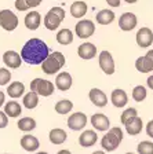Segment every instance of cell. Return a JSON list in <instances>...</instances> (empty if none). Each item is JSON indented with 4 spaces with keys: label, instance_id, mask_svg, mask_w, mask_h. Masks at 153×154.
I'll return each instance as SVG.
<instances>
[{
    "label": "cell",
    "instance_id": "cell-39",
    "mask_svg": "<svg viewBox=\"0 0 153 154\" xmlns=\"http://www.w3.org/2000/svg\"><path fill=\"white\" fill-rule=\"evenodd\" d=\"M43 0H26V3H28L29 8H33V7H37L40 6V3H42Z\"/></svg>",
    "mask_w": 153,
    "mask_h": 154
},
{
    "label": "cell",
    "instance_id": "cell-9",
    "mask_svg": "<svg viewBox=\"0 0 153 154\" xmlns=\"http://www.w3.org/2000/svg\"><path fill=\"white\" fill-rule=\"evenodd\" d=\"M135 67L141 73H150L153 70V50H149L146 55L138 58L135 61Z\"/></svg>",
    "mask_w": 153,
    "mask_h": 154
},
{
    "label": "cell",
    "instance_id": "cell-32",
    "mask_svg": "<svg viewBox=\"0 0 153 154\" xmlns=\"http://www.w3.org/2000/svg\"><path fill=\"white\" fill-rule=\"evenodd\" d=\"M146 88L144 85H137L132 90V99L135 102H142V100L146 99Z\"/></svg>",
    "mask_w": 153,
    "mask_h": 154
},
{
    "label": "cell",
    "instance_id": "cell-20",
    "mask_svg": "<svg viewBox=\"0 0 153 154\" xmlns=\"http://www.w3.org/2000/svg\"><path fill=\"white\" fill-rule=\"evenodd\" d=\"M110 100H112V103H113V106H116V107H124L128 102V96H127V94H126V91L117 88V90L112 91Z\"/></svg>",
    "mask_w": 153,
    "mask_h": 154
},
{
    "label": "cell",
    "instance_id": "cell-26",
    "mask_svg": "<svg viewBox=\"0 0 153 154\" xmlns=\"http://www.w3.org/2000/svg\"><path fill=\"white\" fill-rule=\"evenodd\" d=\"M68 138V134L61 128H54L50 131V142L53 144H62Z\"/></svg>",
    "mask_w": 153,
    "mask_h": 154
},
{
    "label": "cell",
    "instance_id": "cell-8",
    "mask_svg": "<svg viewBox=\"0 0 153 154\" xmlns=\"http://www.w3.org/2000/svg\"><path fill=\"white\" fill-rule=\"evenodd\" d=\"M99 67L102 69V72L108 76L115 73V61L112 58V54L109 51H102L98 57Z\"/></svg>",
    "mask_w": 153,
    "mask_h": 154
},
{
    "label": "cell",
    "instance_id": "cell-24",
    "mask_svg": "<svg viewBox=\"0 0 153 154\" xmlns=\"http://www.w3.org/2000/svg\"><path fill=\"white\" fill-rule=\"evenodd\" d=\"M97 22L101 25H109L115 21V13L112 10H101L99 13L95 14Z\"/></svg>",
    "mask_w": 153,
    "mask_h": 154
},
{
    "label": "cell",
    "instance_id": "cell-46",
    "mask_svg": "<svg viewBox=\"0 0 153 154\" xmlns=\"http://www.w3.org/2000/svg\"><path fill=\"white\" fill-rule=\"evenodd\" d=\"M36 154H48V153H46V151H39V153H36Z\"/></svg>",
    "mask_w": 153,
    "mask_h": 154
},
{
    "label": "cell",
    "instance_id": "cell-38",
    "mask_svg": "<svg viewBox=\"0 0 153 154\" xmlns=\"http://www.w3.org/2000/svg\"><path fill=\"white\" fill-rule=\"evenodd\" d=\"M146 134H148V136H150L153 139V120H150L146 124Z\"/></svg>",
    "mask_w": 153,
    "mask_h": 154
},
{
    "label": "cell",
    "instance_id": "cell-4",
    "mask_svg": "<svg viewBox=\"0 0 153 154\" xmlns=\"http://www.w3.org/2000/svg\"><path fill=\"white\" fill-rule=\"evenodd\" d=\"M65 19V10L62 7H53L44 17V26L48 30H57Z\"/></svg>",
    "mask_w": 153,
    "mask_h": 154
},
{
    "label": "cell",
    "instance_id": "cell-18",
    "mask_svg": "<svg viewBox=\"0 0 153 154\" xmlns=\"http://www.w3.org/2000/svg\"><path fill=\"white\" fill-rule=\"evenodd\" d=\"M88 96H90V100H91L97 107H104V106H106V103H108V96L105 95L104 91L99 90V88H93V90L90 91Z\"/></svg>",
    "mask_w": 153,
    "mask_h": 154
},
{
    "label": "cell",
    "instance_id": "cell-1",
    "mask_svg": "<svg viewBox=\"0 0 153 154\" xmlns=\"http://www.w3.org/2000/svg\"><path fill=\"white\" fill-rule=\"evenodd\" d=\"M50 55V48L43 40L40 38H30L25 43L21 50L22 61L29 65H40L43 63L46 58Z\"/></svg>",
    "mask_w": 153,
    "mask_h": 154
},
{
    "label": "cell",
    "instance_id": "cell-16",
    "mask_svg": "<svg viewBox=\"0 0 153 154\" xmlns=\"http://www.w3.org/2000/svg\"><path fill=\"white\" fill-rule=\"evenodd\" d=\"M90 121H91V125H93L97 131H108L109 127H110V121H109V119L105 114H101V113L94 114Z\"/></svg>",
    "mask_w": 153,
    "mask_h": 154
},
{
    "label": "cell",
    "instance_id": "cell-37",
    "mask_svg": "<svg viewBox=\"0 0 153 154\" xmlns=\"http://www.w3.org/2000/svg\"><path fill=\"white\" fill-rule=\"evenodd\" d=\"M8 124V116L6 112H0V128H6Z\"/></svg>",
    "mask_w": 153,
    "mask_h": 154
},
{
    "label": "cell",
    "instance_id": "cell-28",
    "mask_svg": "<svg viewBox=\"0 0 153 154\" xmlns=\"http://www.w3.org/2000/svg\"><path fill=\"white\" fill-rule=\"evenodd\" d=\"M39 105V94L36 91H30L24 96V106L26 109H35L36 106Z\"/></svg>",
    "mask_w": 153,
    "mask_h": 154
},
{
    "label": "cell",
    "instance_id": "cell-2",
    "mask_svg": "<svg viewBox=\"0 0 153 154\" xmlns=\"http://www.w3.org/2000/svg\"><path fill=\"white\" fill-rule=\"evenodd\" d=\"M65 65V57L62 52L54 51L51 52L42 63V70L46 74H55L61 70V67Z\"/></svg>",
    "mask_w": 153,
    "mask_h": 154
},
{
    "label": "cell",
    "instance_id": "cell-34",
    "mask_svg": "<svg viewBox=\"0 0 153 154\" xmlns=\"http://www.w3.org/2000/svg\"><path fill=\"white\" fill-rule=\"evenodd\" d=\"M135 116H138V112H137L135 107H128V109H126L124 112L121 113V117H120L121 124H126L128 120L132 119V117H135Z\"/></svg>",
    "mask_w": 153,
    "mask_h": 154
},
{
    "label": "cell",
    "instance_id": "cell-27",
    "mask_svg": "<svg viewBox=\"0 0 153 154\" xmlns=\"http://www.w3.org/2000/svg\"><path fill=\"white\" fill-rule=\"evenodd\" d=\"M87 13V4L84 2H75L70 6V14L73 18H81Z\"/></svg>",
    "mask_w": 153,
    "mask_h": 154
},
{
    "label": "cell",
    "instance_id": "cell-3",
    "mask_svg": "<svg viewBox=\"0 0 153 154\" xmlns=\"http://www.w3.org/2000/svg\"><path fill=\"white\" fill-rule=\"evenodd\" d=\"M123 140V131L119 127H112L108 134L101 139V146L106 151H115Z\"/></svg>",
    "mask_w": 153,
    "mask_h": 154
},
{
    "label": "cell",
    "instance_id": "cell-22",
    "mask_svg": "<svg viewBox=\"0 0 153 154\" xmlns=\"http://www.w3.org/2000/svg\"><path fill=\"white\" fill-rule=\"evenodd\" d=\"M21 146L26 151H35L39 149L40 143H39V139L33 135H24L21 138Z\"/></svg>",
    "mask_w": 153,
    "mask_h": 154
},
{
    "label": "cell",
    "instance_id": "cell-30",
    "mask_svg": "<svg viewBox=\"0 0 153 154\" xmlns=\"http://www.w3.org/2000/svg\"><path fill=\"white\" fill-rule=\"evenodd\" d=\"M17 125H18L19 131L30 132L36 128V121H35V119H32V117H24V119H21L18 122H17Z\"/></svg>",
    "mask_w": 153,
    "mask_h": 154
},
{
    "label": "cell",
    "instance_id": "cell-23",
    "mask_svg": "<svg viewBox=\"0 0 153 154\" xmlns=\"http://www.w3.org/2000/svg\"><path fill=\"white\" fill-rule=\"evenodd\" d=\"M24 92H25V85H24V83H21V81H14V83H11L8 85V88H7V94H8V96L13 98V99L21 98V96L24 95Z\"/></svg>",
    "mask_w": 153,
    "mask_h": 154
},
{
    "label": "cell",
    "instance_id": "cell-25",
    "mask_svg": "<svg viewBox=\"0 0 153 154\" xmlns=\"http://www.w3.org/2000/svg\"><path fill=\"white\" fill-rule=\"evenodd\" d=\"M4 112H6V114L8 116V117L15 119V117H18V116L22 113V107H21V105H19L18 102H15V100H10V102H7L6 105H4Z\"/></svg>",
    "mask_w": 153,
    "mask_h": 154
},
{
    "label": "cell",
    "instance_id": "cell-10",
    "mask_svg": "<svg viewBox=\"0 0 153 154\" xmlns=\"http://www.w3.org/2000/svg\"><path fill=\"white\" fill-rule=\"evenodd\" d=\"M135 40H137V44L139 45L141 48H148L152 45L153 43V32L149 28L144 26L141 28L137 32V36H135Z\"/></svg>",
    "mask_w": 153,
    "mask_h": 154
},
{
    "label": "cell",
    "instance_id": "cell-12",
    "mask_svg": "<svg viewBox=\"0 0 153 154\" xmlns=\"http://www.w3.org/2000/svg\"><path fill=\"white\" fill-rule=\"evenodd\" d=\"M137 22H138L137 15L132 13H124V14H121V17L119 18V26L124 32H130V30L135 29Z\"/></svg>",
    "mask_w": 153,
    "mask_h": 154
},
{
    "label": "cell",
    "instance_id": "cell-19",
    "mask_svg": "<svg viewBox=\"0 0 153 154\" xmlns=\"http://www.w3.org/2000/svg\"><path fill=\"white\" fill-rule=\"evenodd\" d=\"M72 83H73L72 76H70V73H68V72L59 73L57 76V79H55V87H57L59 91H68L70 87H72Z\"/></svg>",
    "mask_w": 153,
    "mask_h": 154
},
{
    "label": "cell",
    "instance_id": "cell-31",
    "mask_svg": "<svg viewBox=\"0 0 153 154\" xmlns=\"http://www.w3.org/2000/svg\"><path fill=\"white\" fill-rule=\"evenodd\" d=\"M72 109H73V103L68 99L58 100V102L55 103V112H57L58 114H68Z\"/></svg>",
    "mask_w": 153,
    "mask_h": 154
},
{
    "label": "cell",
    "instance_id": "cell-42",
    "mask_svg": "<svg viewBox=\"0 0 153 154\" xmlns=\"http://www.w3.org/2000/svg\"><path fill=\"white\" fill-rule=\"evenodd\" d=\"M4 102H6V96H4L3 91H0V107L4 105Z\"/></svg>",
    "mask_w": 153,
    "mask_h": 154
},
{
    "label": "cell",
    "instance_id": "cell-21",
    "mask_svg": "<svg viewBox=\"0 0 153 154\" xmlns=\"http://www.w3.org/2000/svg\"><path fill=\"white\" fill-rule=\"evenodd\" d=\"M42 23V17L40 13L37 11H30L29 14H26L25 17V26L29 30H36Z\"/></svg>",
    "mask_w": 153,
    "mask_h": 154
},
{
    "label": "cell",
    "instance_id": "cell-17",
    "mask_svg": "<svg viewBox=\"0 0 153 154\" xmlns=\"http://www.w3.org/2000/svg\"><path fill=\"white\" fill-rule=\"evenodd\" d=\"M124 127H126V131H127L128 135H131V136H135V135L141 134V131H142V127H144V122H142L141 117L135 116V117L130 119L127 122H126Z\"/></svg>",
    "mask_w": 153,
    "mask_h": 154
},
{
    "label": "cell",
    "instance_id": "cell-36",
    "mask_svg": "<svg viewBox=\"0 0 153 154\" xmlns=\"http://www.w3.org/2000/svg\"><path fill=\"white\" fill-rule=\"evenodd\" d=\"M15 8L18 11H26V10H29V6L26 3V0H15Z\"/></svg>",
    "mask_w": 153,
    "mask_h": 154
},
{
    "label": "cell",
    "instance_id": "cell-7",
    "mask_svg": "<svg viewBox=\"0 0 153 154\" xmlns=\"http://www.w3.org/2000/svg\"><path fill=\"white\" fill-rule=\"evenodd\" d=\"M75 32H76V36L80 38H88L94 35L95 32V25H94L93 21L90 19H81L76 23L75 26Z\"/></svg>",
    "mask_w": 153,
    "mask_h": 154
},
{
    "label": "cell",
    "instance_id": "cell-43",
    "mask_svg": "<svg viewBox=\"0 0 153 154\" xmlns=\"http://www.w3.org/2000/svg\"><path fill=\"white\" fill-rule=\"evenodd\" d=\"M57 154H72V153H70L69 150H65V149H64V150H59Z\"/></svg>",
    "mask_w": 153,
    "mask_h": 154
},
{
    "label": "cell",
    "instance_id": "cell-13",
    "mask_svg": "<svg viewBox=\"0 0 153 154\" xmlns=\"http://www.w3.org/2000/svg\"><path fill=\"white\" fill-rule=\"evenodd\" d=\"M3 62L10 69H18L22 63V57L17 51H6L3 55Z\"/></svg>",
    "mask_w": 153,
    "mask_h": 154
},
{
    "label": "cell",
    "instance_id": "cell-15",
    "mask_svg": "<svg viewBox=\"0 0 153 154\" xmlns=\"http://www.w3.org/2000/svg\"><path fill=\"white\" fill-rule=\"evenodd\" d=\"M77 54H79V57L81 58V59H86V61H88V59H93L94 57L97 55V47L93 44V43H83V44H80L79 48H77Z\"/></svg>",
    "mask_w": 153,
    "mask_h": 154
},
{
    "label": "cell",
    "instance_id": "cell-40",
    "mask_svg": "<svg viewBox=\"0 0 153 154\" xmlns=\"http://www.w3.org/2000/svg\"><path fill=\"white\" fill-rule=\"evenodd\" d=\"M106 3L109 4L110 7H113V8H117V7H120V0H106Z\"/></svg>",
    "mask_w": 153,
    "mask_h": 154
},
{
    "label": "cell",
    "instance_id": "cell-35",
    "mask_svg": "<svg viewBox=\"0 0 153 154\" xmlns=\"http://www.w3.org/2000/svg\"><path fill=\"white\" fill-rule=\"evenodd\" d=\"M11 80V73L8 69H0V85H7Z\"/></svg>",
    "mask_w": 153,
    "mask_h": 154
},
{
    "label": "cell",
    "instance_id": "cell-11",
    "mask_svg": "<svg viewBox=\"0 0 153 154\" xmlns=\"http://www.w3.org/2000/svg\"><path fill=\"white\" fill-rule=\"evenodd\" d=\"M86 124H87V116L81 112L73 113L68 119V127L72 131H81L86 127Z\"/></svg>",
    "mask_w": 153,
    "mask_h": 154
},
{
    "label": "cell",
    "instance_id": "cell-29",
    "mask_svg": "<svg viewBox=\"0 0 153 154\" xmlns=\"http://www.w3.org/2000/svg\"><path fill=\"white\" fill-rule=\"evenodd\" d=\"M57 42L62 45H68L73 42V33L70 29H61L57 33Z\"/></svg>",
    "mask_w": 153,
    "mask_h": 154
},
{
    "label": "cell",
    "instance_id": "cell-44",
    "mask_svg": "<svg viewBox=\"0 0 153 154\" xmlns=\"http://www.w3.org/2000/svg\"><path fill=\"white\" fill-rule=\"evenodd\" d=\"M126 3H128V4H132V3H137L138 0H124Z\"/></svg>",
    "mask_w": 153,
    "mask_h": 154
},
{
    "label": "cell",
    "instance_id": "cell-45",
    "mask_svg": "<svg viewBox=\"0 0 153 154\" xmlns=\"http://www.w3.org/2000/svg\"><path fill=\"white\" fill-rule=\"evenodd\" d=\"M93 154H106V153L104 150H97V151H94Z\"/></svg>",
    "mask_w": 153,
    "mask_h": 154
},
{
    "label": "cell",
    "instance_id": "cell-6",
    "mask_svg": "<svg viewBox=\"0 0 153 154\" xmlns=\"http://www.w3.org/2000/svg\"><path fill=\"white\" fill-rule=\"evenodd\" d=\"M18 17L11 11V10H2L0 11V26L7 30V32H13L14 29L18 26Z\"/></svg>",
    "mask_w": 153,
    "mask_h": 154
},
{
    "label": "cell",
    "instance_id": "cell-47",
    "mask_svg": "<svg viewBox=\"0 0 153 154\" xmlns=\"http://www.w3.org/2000/svg\"><path fill=\"white\" fill-rule=\"evenodd\" d=\"M126 154H134V153H126Z\"/></svg>",
    "mask_w": 153,
    "mask_h": 154
},
{
    "label": "cell",
    "instance_id": "cell-41",
    "mask_svg": "<svg viewBox=\"0 0 153 154\" xmlns=\"http://www.w3.org/2000/svg\"><path fill=\"white\" fill-rule=\"evenodd\" d=\"M146 84H148V87H149L150 90H153V74H152V76H149V77H148Z\"/></svg>",
    "mask_w": 153,
    "mask_h": 154
},
{
    "label": "cell",
    "instance_id": "cell-14",
    "mask_svg": "<svg viewBox=\"0 0 153 154\" xmlns=\"http://www.w3.org/2000/svg\"><path fill=\"white\" fill-rule=\"evenodd\" d=\"M97 140H98V135L93 129H86L79 136V143L83 147H91V146H94L97 143Z\"/></svg>",
    "mask_w": 153,
    "mask_h": 154
},
{
    "label": "cell",
    "instance_id": "cell-33",
    "mask_svg": "<svg viewBox=\"0 0 153 154\" xmlns=\"http://www.w3.org/2000/svg\"><path fill=\"white\" fill-rule=\"evenodd\" d=\"M138 154H153V142L142 140L137 146Z\"/></svg>",
    "mask_w": 153,
    "mask_h": 154
},
{
    "label": "cell",
    "instance_id": "cell-5",
    "mask_svg": "<svg viewBox=\"0 0 153 154\" xmlns=\"http://www.w3.org/2000/svg\"><path fill=\"white\" fill-rule=\"evenodd\" d=\"M30 91H36L39 95L42 96H50L54 94L55 85L48 80H43V79H35L30 83Z\"/></svg>",
    "mask_w": 153,
    "mask_h": 154
}]
</instances>
